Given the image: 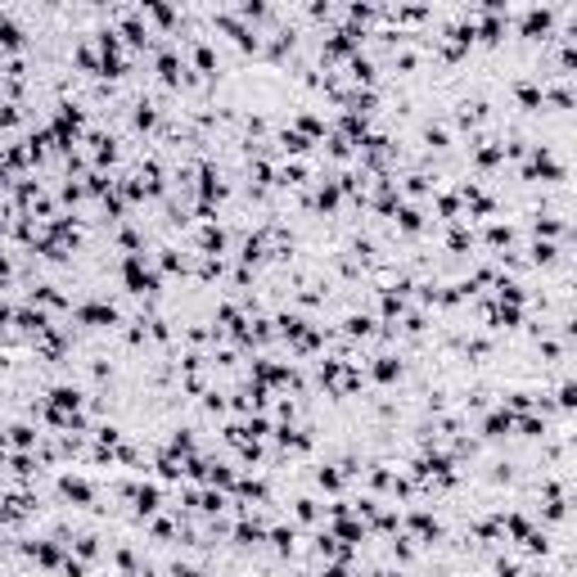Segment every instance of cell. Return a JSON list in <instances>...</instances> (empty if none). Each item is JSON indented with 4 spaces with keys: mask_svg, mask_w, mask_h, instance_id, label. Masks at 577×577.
I'll return each instance as SVG.
<instances>
[{
    "mask_svg": "<svg viewBox=\"0 0 577 577\" xmlns=\"http://www.w3.org/2000/svg\"><path fill=\"white\" fill-rule=\"evenodd\" d=\"M523 176H527V181H537V176H542V181H559V176H564V167L555 163V154H550L546 144H542V149H532V158H527Z\"/></svg>",
    "mask_w": 577,
    "mask_h": 577,
    "instance_id": "cell-1",
    "label": "cell"
},
{
    "mask_svg": "<svg viewBox=\"0 0 577 577\" xmlns=\"http://www.w3.org/2000/svg\"><path fill=\"white\" fill-rule=\"evenodd\" d=\"M505 433H514V415L501 406V411H492L483 420V438H505Z\"/></svg>",
    "mask_w": 577,
    "mask_h": 577,
    "instance_id": "cell-2",
    "label": "cell"
},
{
    "mask_svg": "<svg viewBox=\"0 0 577 577\" xmlns=\"http://www.w3.org/2000/svg\"><path fill=\"white\" fill-rule=\"evenodd\" d=\"M77 321H86V325H118V312L104 307V302H91V307H77Z\"/></svg>",
    "mask_w": 577,
    "mask_h": 577,
    "instance_id": "cell-3",
    "label": "cell"
},
{
    "mask_svg": "<svg viewBox=\"0 0 577 577\" xmlns=\"http://www.w3.org/2000/svg\"><path fill=\"white\" fill-rule=\"evenodd\" d=\"M28 555H32L36 564H45V569H59V564H64V555H59L55 542H36V546H28Z\"/></svg>",
    "mask_w": 577,
    "mask_h": 577,
    "instance_id": "cell-4",
    "label": "cell"
},
{
    "mask_svg": "<svg viewBox=\"0 0 577 577\" xmlns=\"http://www.w3.org/2000/svg\"><path fill=\"white\" fill-rule=\"evenodd\" d=\"M392 217H397V226H401V230H411V235H415V230L424 226L420 207H411V203H397V207H392Z\"/></svg>",
    "mask_w": 577,
    "mask_h": 577,
    "instance_id": "cell-5",
    "label": "cell"
},
{
    "mask_svg": "<svg viewBox=\"0 0 577 577\" xmlns=\"http://www.w3.org/2000/svg\"><path fill=\"white\" fill-rule=\"evenodd\" d=\"M59 487H64V496H68V501H77V505H91V483H81V478H72V474H68Z\"/></svg>",
    "mask_w": 577,
    "mask_h": 577,
    "instance_id": "cell-6",
    "label": "cell"
},
{
    "mask_svg": "<svg viewBox=\"0 0 577 577\" xmlns=\"http://www.w3.org/2000/svg\"><path fill=\"white\" fill-rule=\"evenodd\" d=\"M370 375L379 379V384H392V379H397V375H401V361H397V357H379V361H375V370H370Z\"/></svg>",
    "mask_w": 577,
    "mask_h": 577,
    "instance_id": "cell-7",
    "label": "cell"
},
{
    "mask_svg": "<svg viewBox=\"0 0 577 577\" xmlns=\"http://www.w3.org/2000/svg\"><path fill=\"white\" fill-rule=\"evenodd\" d=\"M542 100H546V91L537 81H519V104L523 108H542Z\"/></svg>",
    "mask_w": 577,
    "mask_h": 577,
    "instance_id": "cell-8",
    "label": "cell"
},
{
    "mask_svg": "<svg viewBox=\"0 0 577 577\" xmlns=\"http://www.w3.org/2000/svg\"><path fill=\"white\" fill-rule=\"evenodd\" d=\"M18 45H23V32H18V23L0 18V50H18Z\"/></svg>",
    "mask_w": 577,
    "mask_h": 577,
    "instance_id": "cell-9",
    "label": "cell"
},
{
    "mask_svg": "<svg viewBox=\"0 0 577 577\" xmlns=\"http://www.w3.org/2000/svg\"><path fill=\"white\" fill-rule=\"evenodd\" d=\"M131 496H136V510H140V514H154V510H158V487H154V483H149V487H136Z\"/></svg>",
    "mask_w": 577,
    "mask_h": 577,
    "instance_id": "cell-10",
    "label": "cell"
},
{
    "mask_svg": "<svg viewBox=\"0 0 577 577\" xmlns=\"http://www.w3.org/2000/svg\"><path fill=\"white\" fill-rule=\"evenodd\" d=\"M36 438H41V433H36L32 424H14V428H9V442H14V447H23V451L36 447Z\"/></svg>",
    "mask_w": 577,
    "mask_h": 577,
    "instance_id": "cell-11",
    "label": "cell"
},
{
    "mask_svg": "<svg viewBox=\"0 0 577 577\" xmlns=\"http://www.w3.org/2000/svg\"><path fill=\"white\" fill-rule=\"evenodd\" d=\"M280 144H285L289 154H302V149H307V144H312V140H307L302 131H285V136H280Z\"/></svg>",
    "mask_w": 577,
    "mask_h": 577,
    "instance_id": "cell-12",
    "label": "cell"
},
{
    "mask_svg": "<svg viewBox=\"0 0 577 577\" xmlns=\"http://www.w3.org/2000/svg\"><path fill=\"white\" fill-rule=\"evenodd\" d=\"M438 212L447 217V221H456V217H460V199H456V194H442V199H438Z\"/></svg>",
    "mask_w": 577,
    "mask_h": 577,
    "instance_id": "cell-13",
    "label": "cell"
},
{
    "mask_svg": "<svg viewBox=\"0 0 577 577\" xmlns=\"http://www.w3.org/2000/svg\"><path fill=\"white\" fill-rule=\"evenodd\" d=\"M555 257H559V248H555V244H532V262H555Z\"/></svg>",
    "mask_w": 577,
    "mask_h": 577,
    "instance_id": "cell-14",
    "label": "cell"
},
{
    "mask_svg": "<svg viewBox=\"0 0 577 577\" xmlns=\"http://www.w3.org/2000/svg\"><path fill=\"white\" fill-rule=\"evenodd\" d=\"M510 239H514L510 226H492V230H487V244H492V248H501V244H510Z\"/></svg>",
    "mask_w": 577,
    "mask_h": 577,
    "instance_id": "cell-15",
    "label": "cell"
},
{
    "mask_svg": "<svg viewBox=\"0 0 577 577\" xmlns=\"http://www.w3.org/2000/svg\"><path fill=\"white\" fill-rule=\"evenodd\" d=\"M316 483H321L325 492H338V487H343V478H338L334 469H321V474H316Z\"/></svg>",
    "mask_w": 577,
    "mask_h": 577,
    "instance_id": "cell-16",
    "label": "cell"
},
{
    "mask_svg": "<svg viewBox=\"0 0 577 577\" xmlns=\"http://www.w3.org/2000/svg\"><path fill=\"white\" fill-rule=\"evenodd\" d=\"M194 64H199L203 72H212V68H217V55L207 50V45H199V50H194Z\"/></svg>",
    "mask_w": 577,
    "mask_h": 577,
    "instance_id": "cell-17",
    "label": "cell"
},
{
    "mask_svg": "<svg viewBox=\"0 0 577 577\" xmlns=\"http://www.w3.org/2000/svg\"><path fill=\"white\" fill-rule=\"evenodd\" d=\"M573 401H577V388L569 384V379H564V384H559V406H564V411H573Z\"/></svg>",
    "mask_w": 577,
    "mask_h": 577,
    "instance_id": "cell-18",
    "label": "cell"
},
{
    "mask_svg": "<svg viewBox=\"0 0 577 577\" xmlns=\"http://www.w3.org/2000/svg\"><path fill=\"white\" fill-rule=\"evenodd\" d=\"M537 235H564V221H555V217L537 221Z\"/></svg>",
    "mask_w": 577,
    "mask_h": 577,
    "instance_id": "cell-19",
    "label": "cell"
},
{
    "mask_svg": "<svg viewBox=\"0 0 577 577\" xmlns=\"http://www.w3.org/2000/svg\"><path fill=\"white\" fill-rule=\"evenodd\" d=\"M171 577H199L194 569H171Z\"/></svg>",
    "mask_w": 577,
    "mask_h": 577,
    "instance_id": "cell-20",
    "label": "cell"
}]
</instances>
